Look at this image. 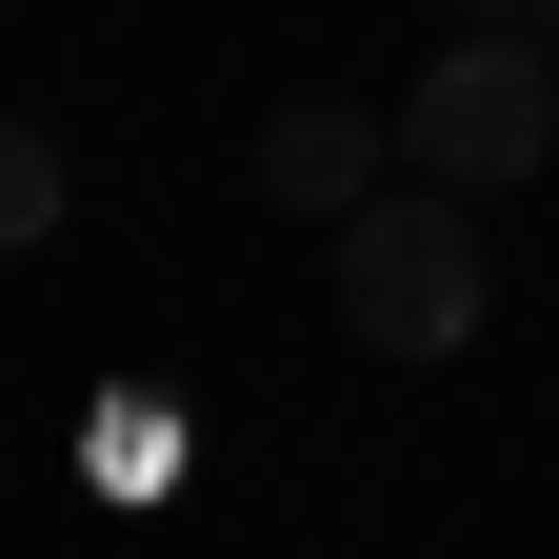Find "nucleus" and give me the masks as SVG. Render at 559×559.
Listing matches in <instances>:
<instances>
[{
	"mask_svg": "<svg viewBox=\"0 0 559 559\" xmlns=\"http://www.w3.org/2000/svg\"><path fill=\"white\" fill-rule=\"evenodd\" d=\"M479 300H500V280H479V221H460L440 180H380L360 221H340V320H360L380 360H460Z\"/></svg>",
	"mask_w": 559,
	"mask_h": 559,
	"instance_id": "f257e3e1",
	"label": "nucleus"
},
{
	"mask_svg": "<svg viewBox=\"0 0 559 559\" xmlns=\"http://www.w3.org/2000/svg\"><path fill=\"white\" fill-rule=\"evenodd\" d=\"M400 160L440 180V200H500L559 160V60L539 40H440L419 60V100H400Z\"/></svg>",
	"mask_w": 559,
	"mask_h": 559,
	"instance_id": "f03ea898",
	"label": "nucleus"
},
{
	"mask_svg": "<svg viewBox=\"0 0 559 559\" xmlns=\"http://www.w3.org/2000/svg\"><path fill=\"white\" fill-rule=\"evenodd\" d=\"M380 160H400V120H360V100H280L260 120V200H280V221H360Z\"/></svg>",
	"mask_w": 559,
	"mask_h": 559,
	"instance_id": "7ed1b4c3",
	"label": "nucleus"
},
{
	"mask_svg": "<svg viewBox=\"0 0 559 559\" xmlns=\"http://www.w3.org/2000/svg\"><path fill=\"white\" fill-rule=\"evenodd\" d=\"M21 240H60V140L0 120V260H21Z\"/></svg>",
	"mask_w": 559,
	"mask_h": 559,
	"instance_id": "20e7f679",
	"label": "nucleus"
},
{
	"mask_svg": "<svg viewBox=\"0 0 559 559\" xmlns=\"http://www.w3.org/2000/svg\"><path fill=\"white\" fill-rule=\"evenodd\" d=\"M539 60H559V21H539Z\"/></svg>",
	"mask_w": 559,
	"mask_h": 559,
	"instance_id": "39448f33",
	"label": "nucleus"
},
{
	"mask_svg": "<svg viewBox=\"0 0 559 559\" xmlns=\"http://www.w3.org/2000/svg\"><path fill=\"white\" fill-rule=\"evenodd\" d=\"M539 21H559V0H539Z\"/></svg>",
	"mask_w": 559,
	"mask_h": 559,
	"instance_id": "423d86ee",
	"label": "nucleus"
}]
</instances>
